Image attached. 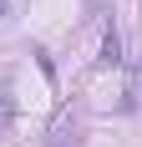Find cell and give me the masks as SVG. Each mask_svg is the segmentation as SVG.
Returning <instances> with one entry per match:
<instances>
[{"label": "cell", "mask_w": 142, "mask_h": 147, "mask_svg": "<svg viewBox=\"0 0 142 147\" xmlns=\"http://www.w3.org/2000/svg\"><path fill=\"white\" fill-rule=\"evenodd\" d=\"M5 10H10V5H5V0H0V20H5Z\"/></svg>", "instance_id": "obj_3"}, {"label": "cell", "mask_w": 142, "mask_h": 147, "mask_svg": "<svg viewBox=\"0 0 142 147\" xmlns=\"http://www.w3.org/2000/svg\"><path fill=\"white\" fill-rule=\"evenodd\" d=\"M122 107H127V112H132V107H142V56L132 61V81H127V102H122Z\"/></svg>", "instance_id": "obj_2"}, {"label": "cell", "mask_w": 142, "mask_h": 147, "mask_svg": "<svg viewBox=\"0 0 142 147\" xmlns=\"http://www.w3.org/2000/svg\"><path fill=\"white\" fill-rule=\"evenodd\" d=\"M101 66H122V36H117V26H107V36H101Z\"/></svg>", "instance_id": "obj_1"}]
</instances>
